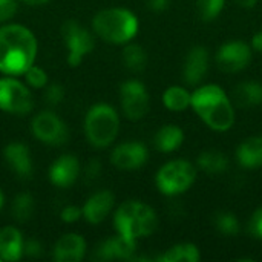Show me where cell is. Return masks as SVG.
<instances>
[{"label":"cell","mask_w":262,"mask_h":262,"mask_svg":"<svg viewBox=\"0 0 262 262\" xmlns=\"http://www.w3.org/2000/svg\"><path fill=\"white\" fill-rule=\"evenodd\" d=\"M37 38L23 25L0 26V72L11 77L23 75L37 58Z\"/></svg>","instance_id":"obj_1"},{"label":"cell","mask_w":262,"mask_h":262,"mask_svg":"<svg viewBox=\"0 0 262 262\" xmlns=\"http://www.w3.org/2000/svg\"><path fill=\"white\" fill-rule=\"evenodd\" d=\"M190 107L215 132H227L235 124V107L226 91L213 83L192 92Z\"/></svg>","instance_id":"obj_2"},{"label":"cell","mask_w":262,"mask_h":262,"mask_svg":"<svg viewBox=\"0 0 262 262\" xmlns=\"http://www.w3.org/2000/svg\"><path fill=\"white\" fill-rule=\"evenodd\" d=\"M92 28L101 40L112 45H126L137 37L140 21L126 8H107L95 14Z\"/></svg>","instance_id":"obj_3"},{"label":"cell","mask_w":262,"mask_h":262,"mask_svg":"<svg viewBox=\"0 0 262 262\" xmlns=\"http://www.w3.org/2000/svg\"><path fill=\"white\" fill-rule=\"evenodd\" d=\"M114 226L117 233L138 241L157 230L158 215L149 204L130 200L123 203L114 213Z\"/></svg>","instance_id":"obj_4"},{"label":"cell","mask_w":262,"mask_h":262,"mask_svg":"<svg viewBox=\"0 0 262 262\" xmlns=\"http://www.w3.org/2000/svg\"><path fill=\"white\" fill-rule=\"evenodd\" d=\"M120 130V115L118 112L106 104H94L84 118V135L94 147H107L111 146Z\"/></svg>","instance_id":"obj_5"},{"label":"cell","mask_w":262,"mask_h":262,"mask_svg":"<svg viewBox=\"0 0 262 262\" xmlns=\"http://www.w3.org/2000/svg\"><path fill=\"white\" fill-rule=\"evenodd\" d=\"M198 169L189 160H172L160 167L155 177L157 189L166 196H178L187 192L196 181Z\"/></svg>","instance_id":"obj_6"},{"label":"cell","mask_w":262,"mask_h":262,"mask_svg":"<svg viewBox=\"0 0 262 262\" xmlns=\"http://www.w3.org/2000/svg\"><path fill=\"white\" fill-rule=\"evenodd\" d=\"M61 37L68 48V64L77 68L81 64L84 57H88L95 48V38L83 25L75 20H68L61 26Z\"/></svg>","instance_id":"obj_7"},{"label":"cell","mask_w":262,"mask_h":262,"mask_svg":"<svg viewBox=\"0 0 262 262\" xmlns=\"http://www.w3.org/2000/svg\"><path fill=\"white\" fill-rule=\"evenodd\" d=\"M32 107V94L21 81L11 75L0 78V111L14 115H26Z\"/></svg>","instance_id":"obj_8"},{"label":"cell","mask_w":262,"mask_h":262,"mask_svg":"<svg viewBox=\"0 0 262 262\" xmlns=\"http://www.w3.org/2000/svg\"><path fill=\"white\" fill-rule=\"evenodd\" d=\"M120 103L124 117L138 121L149 112V92L140 80H127L120 86Z\"/></svg>","instance_id":"obj_9"},{"label":"cell","mask_w":262,"mask_h":262,"mask_svg":"<svg viewBox=\"0 0 262 262\" xmlns=\"http://www.w3.org/2000/svg\"><path fill=\"white\" fill-rule=\"evenodd\" d=\"M32 135L43 144L61 146L69 138V130L64 121L51 111L37 114L31 121Z\"/></svg>","instance_id":"obj_10"},{"label":"cell","mask_w":262,"mask_h":262,"mask_svg":"<svg viewBox=\"0 0 262 262\" xmlns=\"http://www.w3.org/2000/svg\"><path fill=\"white\" fill-rule=\"evenodd\" d=\"M253 49L243 40H230L220 46L216 52V64L223 72L238 74L244 71L253 60Z\"/></svg>","instance_id":"obj_11"},{"label":"cell","mask_w":262,"mask_h":262,"mask_svg":"<svg viewBox=\"0 0 262 262\" xmlns=\"http://www.w3.org/2000/svg\"><path fill=\"white\" fill-rule=\"evenodd\" d=\"M149 160L147 147L140 141H126L118 144L111 155V163L120 170L141 169Z\"/></svg>","instance_id":"obj_12"},{"label":"cell","mask_w":262,"mask_h":262,"mask_svg":"<svg viewBox=\"0 0 262 262\" xmlns=\"http://www.w3.org/2000/svg\"><path fill=\"white\" fill-rule=\"evenodd\" d=\"M137 253V241L129 239L120 233L104 239L95 250V256L101 261H132Z\"/></svg>","instance_id":"obj_13"},{"label":"cell","mask_w":262,"mask_h":262,"mask_svg":"<svg viewBox=\"0 0 262 262\" xmlns=\"http://www.w3.org/2000/svg\"><path fill=\"white\" fill-rule=\"evenodd\" d=\"M210 54L204 46H193L184 60L183 77L184 81L190 86H198L209 72Z\"/></svg>","instance_id":"obj_14"},{"label":"cell","mask_w":262,"mask_h":262,"mask_svg":"<svg viewBox=\"0 0 262 262\" xmlns=\"http://www.w3.org/2000/svg\"><path fill=\"white\" fill-rule=\"evenodd\" d=\"M80 175V161L74 155L58 157L49 167V180L55 187H71Z\"/></svg>","instance_id":"obj_15"},{"label":"cell","mask_w":262,"mask_h":262,"mask_svg":"<svg viewBox=\"0 0 262 262\" xmlns=\"http://www.w3.org/2000/svg\"><path fill=\"white\" fill-rule=\"evenodd\" d=\"M3 158L8 164V167L21 180H28L32 175V158L29 147L23 143L14 141L9 143L3 150Z\"/></svg>","instance_id":"obj_16"},{"label":"cell","mask_w":262,"mask_h":262,"mask_svg":"<svg viewBox=\"0 0 262 262\" xmlns=\"http://www.w3.org/2000/svg\"><path fill=\"white\" fill-rule=\"evenodd\" d=\"M114 204H115L114 193L111 190H100L94 193L92 196H89V200L81 207L83 218L89 224H94V226L100 224L109 216V213L114 209Z\"/></svg>","instance_id":"obj_17"},{"label":"cell","mask_w":262,"mask_h":262,"mask_svg":"<svg viewBox=\"0 0 262 262\" xmlns=\"http://www.w3.org/2000/svg\"><path fill=\"white\" fill-rule=\"evenodd\" d=\"M86 241L78 233L63 235L54 247L55 262H80L86 255Z\"/></svg>","instance_id":"obj_18"},{"label":"cell","mask_w":262,"mask_h":262,"mask_svg":"<svg viewBox=\"0 0 262 262\" xmlns=\"http://www.w3.org/2000/svg\"><path fill=\"white\" fill-rule=\"evenodd\" d=\"M23 235L17 227L6 226L0 229V259L15 262L23 256Z\"/></svg>","instance_id":"obj_19"},{"label":"cell","mask_w":262,"mask_h":262,"mask_svg":"<svg viewBox=\"0 0 262 262\" xmlns=\"http://www.w3.org/2000/svg\"><path fill=\"white\" fill-rule=\"evenodd\" d=\"M236 161L249 170L262 167V135L249 137L236 147Z\"/></svg>","instance_id":"obj_20"},{"label":"cell","mask_w":262,"mask_h":262,"mask_svg":"<svg viewBox=\"0 0 262 262\" xmlns=\"http://www.w3.org/2000/svg\"><path fill=\"white\" fill-rule=\"evenodd\" d=\"M184 143V132L177 124H164L154 137L155 149L163 154H172Z\"/></svg>","instance_id":"obj_21"},{"label":"cell","mask_w":262,"mask_h":262,"mask_svg":"<svg viewBox=\"0 0 262 262\" xmlns=\"http://www.w3.org/2000/svg\"><path fill=\"white\" fill-rule=\"evenodd\" d=\"M229 157L216 149L204 150L196 158V169L203 170L207 175H221L229 169Z\"/></svg>","instance_id":"obj_22"},{"label":"cell","mask_w":262,"mask_h":262,"mask_svg":"<svg viewBox=\"0 0 262 262\" xmlns=\"http://www.w3.org/2000/svg\"><path fill=\"white\" fill-rule=\"evenodd\" d=\"M233 100L239 107L249 109L262 104V84L259 81H243L233 91Z\"/></svg>","instance_id":"obj_23"},{"label":"cell","mask_w":262,"mask_h":262,"mask_svg":"<svg viewBox=\"0 0 262 262\" xmlns=\"http://www.w3.org/2000/svg\"><path fill=\"white\" fill-rule=\"evenodd\" d=\"M200 259H201V252L192 243L175 244L158 258V261L161 262H198Z\"/></svg>","instance_id":"obj_24"},{"label":"cell","mask_w":262,"mask_h":262,"mask_svg":"<svg viewBox=\"0 0 262 262\" xmlns=\"http://www.w3.org/2000/svg\"><path fill=\"white\" fill-rule=\"evenodd\" d=\"M192 92L183 86H170L163 94V104L172 112H183L190 107Z\"/></svg>","instance_id":"obj_25"},{"label":"cell","mask_w":262,"mask_h":262,"mask_svg":"<svg viewBox=\"0 0 262 262\" xmlns=\"http://www.w3.org/2000/svg\"><path fill=\"white\" fill-rule=\"evenodd\" d=\"M121 58L124 66L132 72H141L147 64V52L144 51V48L130 41L124 45Z\"/></svg>","instance_id":"obj_26"},{"label":"cell","mask_w":262,"mask_h":262,"mask_svg":"<svg viewBox=\"0 0 262 262\" xmlns=\"http://www.w3.org/2000/svg\"><path fill=\"white\" fill-rule=\"evenodd\" d=\"M35 209V203L32 195L29 193H20L14 198L12 206H11V213L12 216L18 221V223H25L28 221Z\"/></svg>","instance_id":"obj_27"},{"label":"cell","mask_w":262,"mask_h":262,"mask_svg":"<svg viewBox=\"0 0 262 262\" xmlns=\"http://www.w3.org/2000/svg\"><path fill=\"white\" fill-rule=\"evenodd\" d=\"M226 6V0H196L198 15L204 21H213L220 17Z\"/></svg>","instance_id":"obj_28"},{"label":"cell","mask_w":262,"mask_h":262,"mask_svg":"<svg viewBox=\"0 0 262 262\" xmlns=\"http://www.w3.org/2000/svg\"><path fill=\"white\" fill-rule=\"evenodd\" d=\"M215 226L226 236H236L241 230V224L232 212H220L215 216Z\"/></svg>","instance_id":"obj_29"},{"label":"cell","mask_w":262,"mask_h":262,"mask_svg":"<svg viewBox=\"0 0 262 262\" xmlns=\"http://www.w3.org/2000/svg\"><path fill=\"white\" fill-rule=\"evenodd\" d=\"M23 75H25L26 83L34 89H43L49 81V77L45 72V69H41L40 66H35V64H32Z\"/></svg>","instance_id":"obj_30"},{"label":"cell","mask_w":262,"mask_h":262,"mask_svg":"<svg viewBox=\"0 0 262 262\" xmlns=\"http://www.w3.org/2000/svg\"><path fill=\"white\" fill-rule=\"evenodd\" d=\"M43 92V100L48 106H57L63 101L64 98V88L61 84L52 83V84H46Z\"/></svg>","instance_id":"obj_31"},{"label":"cell","mask_w":262,"mask_h":262,"mask_svg":"<svg viewBox=\"0 0 262 262\" xmlns=\"http://www.w3.org/2000/svg\"><path fill=\"white\" fill-rule=\"evenodd\" d=\"M249 233L256 239H262V206L255 210L249 221Z\"/></svg>","instance_id":"obj_32"},{"label":"cell","mask_w":262,"mask_h":262,"mask_svg":"<svg viewBox=\"0 0 262 262\" xmlns=\"http://www.w3.org/2000/svg\"><path fill=\"white\" fill-rule=\"evenodd\" d=\"M17 12V2L15 0H0V23L8 21Z\"/></svg>","instance_id":"obj_33"},{"label":"cell","mask_w":262,"mask_h":262,"mask_svg":"<svg viewBox=\"0 0 262 262\" xmlns=\"http://www.w3.org/2000/svg\"><path fill=\"white\" fill-rule=\"evenodd\" d=\"M81 216H83L81 209L77 207V206H66V207L60 212V218H61L64 223H68V224L77 223Z\"/></svg>","instance_id":"obj_34"},{"label":"cell","mask_w":262,"mask_h":262,"mask_svg":"<svg viewBox=\"0 0 262 262\" xmlns=\"http://www.w3.org/2000/svg\"><path fill=\"white\" fill-rule=\"evenodd\" d=\"M41 253V246L38 241L35 239H31V241H26L23 244V255H28V256H38Z\"/></svg>","instance_id":"obj_35"},{"label":"cell","mask_w":262,"mask_h":262,"mask_svg":"<svg viewBox=\"0 0 262 262\" xmlns=\"http://www.w3.org/2000/svg\"><path fill=\"white\" fill-rule=\"evenodd\" d=\"M170 2L172 0H147V6L155 12H163L169 8Z\"/></svg>","instance_id":"obj_36"},{"label":"cell","mask_w":262,"mask_h":262,"mask_svg":"<svg viewBox=\"0 0 262 262\" xmlns=\"http://www.w3.org/2000/svg\"><path fill=\"white\" fill-rule=\"evenodd\" d=\"M250 46H252V49H253V51H256V52H262V29L253 34L252 41H250Z\"/></svg>","instance_id":"obj_37"},{"label":"cell","mask_w":262,"mask_h":262,"mask_svg":"<svg viewBox=\"0 0 262 262\" xmlns=\"http://www.w3.org/2000/svg\"><path fill=\"white\" fill-rule=\"evenodd\" d=\"M100 169H101V166H100V161L94 160V161L89 164V167H88V175H89L91 178H94V177H97V175L100 173Z\"/></svg>","instance_id":"obj_38"},{"label":"cell","mask_w":262,"mask_h":262,"mask_svg":"<svg viewBox=\"0 0 262 262\" xmlns=\"http://www.w3.org/2000/svg\"><path fill=\"white\" fill-rule=\"evenodd\" d=\"M236 3L241 6V8H246V9H252L256 6L258 0H236Z\"/></svg>","instance_id":"obj_39"},{"label":"cell","mask_w":262,"mask_h":262,"mask_svg":"<svg viewBox=\"0 0 262 262\" xmlns=\"http://www.w3.org/2000/svg\"><path fill=\"white\" fill-rule=\"evenodd\" d=\"M21 2H25V3L29 5V6H43V5H46L49 0H21Z\"/></svg>","instance_id":"obj_40"},{"label":"cell","mask_w":262,"mask_h":262,"mask_svg":"<svg viewBox=\"0 0 262 262\" xmlns=\"http://www.w3.org/2000/svg\"><path fill=\"white\" fill-rule=\"evenodd\" d=\"M3 203H5V196H3V192L0 190V209L3 207Z\"/></svg>","instance_id":"obj_41"},{"label":"cell","mask_w":262,"mask_h":262,"mask_svg":"<svg viewBox=\"0 0 262 262\" xmlns=\"http://www.w3.org/2000/svg\"><path fill=\"white\" fill-rule=\"evenodd\" d=\"M0 262H2V259H0Z\"/></svg>","instance_id":"obj_42"}]
</instances>
